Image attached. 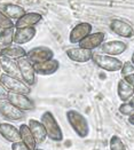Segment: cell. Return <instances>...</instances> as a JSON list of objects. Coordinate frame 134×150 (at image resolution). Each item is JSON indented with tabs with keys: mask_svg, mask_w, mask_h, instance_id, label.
Returning a JSON list of instances; mask_svg holds the SVG:
<instances>
[{
	"mask_svg": "<svg viewBox=\"0 0 134 150\" xmlns=\"http://www.w3.org/2000/svg\"><path fill=\"white\" fill-rule=\"evenodd\" d=\"M14 32H15V28L6 29V30H4L1 32V35H0V52L8 48L9 46H12L13 44H14L13 42Z\"/></svg>",
	"mask_w": 134,
	"mask_h": 150,
	"instance_id": "24",
	"label": "cell"
},
{
	"mask_svg": "<svg viewBox=\"0 0 134 150\" xmlns=\"http://www.w3.org/2000/svg\"><path fill=\"white\" fill-rule=\"evenodd\" d=\"M0 28L2 30L15 28V23L13 22V20H11L8 16H6L2 12H0Z\"/></svg>",
	"mask_w": 134,
	"mask_h": 150,
	"instance_id": "26",
	"label": "cell"
},
{
	"mask_svg": "<svg viewBox=\"0 0 134 150\" xmlns=\"http://www.w3.org/2000/svg\"><path fill=\"white\" fill-rule=\"evenodd\" d=\"M117 95L122 102H128L133 98L134 87H132L127 81H125L122 78L117 85Z\"/></svg>",
	"mask_w": 134,
	"mask_h": 150,
	"instance_id": "22",
	"label": "cell"
},
{
	"mask_svg": "<svg viewBox=\"0 0 134 150\" xmlns=\"http://www.w3.org/2000/svg\"><path fill=\"white\" fill-rule=\"evenodd\" d=\"M13 105H15L17 109H20L21 111H32L36 108L35 101L32 100L29 95L26 94H20V93H9L7 95V99Z\"/></svg>",
	"mask_w": 134,
	"mask_h": 150,
	"instance_id": "6",
	"label": "cell"
},
{
	"mask_svg": "<svg viewBox=\"0 0 134 150\" xmlns=\"http://www.w3.org/2000/svg\"><path fill=\"white\" fill-rule=\"evenodd\" d=\"M127 120H128V124H131L132 126H134V112L128 117V119H127Z\"/></svg>",
	"mask_w": 134,
	"mask_h": 150,
	"instance_id": "32",
	"label": "cell"
},
{
	"mask_svg": "<svg viewBox=\"0 0 134 150\" xmlns=\"http://www.w3.org/2000/svg\"><path fill=\"white\" fill-rule=\"evenodd\" d=\"M104 39H106V35L103 32H94V33L88 35L85 39H83L78 44V46L82 47V48H85V50L93 52L104 42Z\"/></svg>",
	"mask_w": 134,
	"mask_h": 150,
	"instance_id": "14",
	"label": "cell"
},
{
	"mask_svg": "<svg viewBox=\"0 0 134 150\" xmlns=\"http://www.w3.org/2000/svg\"><path fill=\"white\" fill-rule=\"evenodd\" d=\"M0 56H5V57H8V59H12V60L16 61V60H18L21 57L26 56V50L20 45L13 44L12 46H9L8 48L0 52Z\"/></svg>",
	"mask_w": 134,
	"mask_h": 150,
	"instance_id": "23",
	"label": "cell"
},
{
	"mask_svg": "<svg viewBox=\"0 0 134 150\" xmlns=\"http://www.w3.org/2000/svg\"><path fill=\"white\" fill-rule=\"evenodd\" d=\"M65 117L73 132L77 134V137H79L80 139H86L89 135L91 128H89L88 120L80 111L70 109L65 112Z\"/></svg>",
	"mask_w": 134,
	"mask_h": 150,
	"instance_id": "1",
	"label": "cell"
},
{
	"mask_svg": "<svg viewBox=\"0 0 134 150\" xmlns=\"http://www.w3.org/2000/svg\"><path fill=\"white\" fill-rule=\"evenodd\" d=\"M1 71H2V70H1V67H0V76H1Z\"/></svg>",
	"mask_w": 134,
	"mask_h": 150,
	"instance_id": "35",
	"label": "cell"
},
{
	"mask_svg": "<svg viewBox=\"0 0 134 150\" xmlns=\"http://www.w3.org/2000/svg\"><path fill=\"white\" fill-rule=\"evenodd\" d=\"M131 62L134 64V52H133V54H132V57H131Z\"/></svg>",
	"mask_w": 134,
	"mask_h": 150,
	"instance_id": "33",
	"label": "cell"
},
{
	"mask_svg": "<svg viewBox=\"0 0 134 150\" xmlns=\"http://www.w3.org/2000/svg\"><path fill=\"white\" fill-rule=\"evenodd\" d=\"M93 26L88 22H80L78 24H76L72 28V30L70 31L69 35V41L71 44H79L83 39H85L88 35L92 33Z\"/></svg>",
	"mask_w": 134,
	"mask_h": 150,
	"instance_id": "10",
	"label": "cell"
},
{
	"mask_svg": "<svg viewBox=\"0 0 134 150\" xmlns=\"http://www.w3.org/2000/svg\"><path fill=\"white\" fill-rule=\"evenodd\" d=\"M43 20V15L37 12L25 13L24 15L15 22V28H31L37 25Z\"/></svg>",
	"mask_w": 134,
	"mask_h": 150,
	"instance_id": "17",
	"label": "cell"
},
{
	"mask_svg": "<svg viewBox=\"0 0 134 150\" xmlns=\"http://www.w3.org/2000/svg\"><path fill=\"white\" fill-rule=\"evenodd\" d=\"M8 95V91L0 84V100H6Z\"/></svg>",
	"mask_w": 134,
	"mask_h": 150,
	"instance_id": "30",
	"label": "cell"
},
{
	"mask_svg": "<svg viewBox=\"0 0 134 150\" xmlns=\"http://www.w3.org/2000/svg\"><path fill=\"white\" fill-rule=\"evenodd\" d=\"M18 131H20L21 141H22L30 150H36L37 149L36 139L33 137V134L31 133V131H30L28 124H21L20 127H18Z\"/></svg>",
	"mask_w": 134,
	"mask_h": 150,
	"instance_id": "21",
	"label": "cell"
},
{
	"mask_svg": "<svg viewBox=\"0 0 134 150\" xmlns=\"http://www.w3.org/2000/svg\"><path fill=\"white\" fill-rule=\"evenodd\" d=\"M125 81H127L132 87H134V74L133 75H130V76H127V77H124L123 78Z\"/></svg>",
	"mask_w": 134,
	"mask_h": 150,
	"instance_id": "31",
	"label": "cell"
},
{
	"mask_svg": "<svg viewBox=\"0 0 134 150\" xmlns=\"http://www.w3.org/2000/svg\"><path fill=\"white\" fill-rule=\"evenodd\" d=\"M12 150H30L22 141H17L12 143Z\"/></svg>",
	"mask_w": 134,
	"mask_h": 150,
	"instance_id": "29",
	"label": "cell"
},
{
	"mask_svg": "<svg viewBox=\"0 0 134 150\" xmlns=\"http://www.w3.org/2000/svg\"><path fill=\"white\" fill-rule=\"evenodd\" d=\"M28 126H29L31 133L33 134L35 139H36L37 144L38 143H44L45 140L47 139V133H46V129H45L44 125L41 124V122L31 118V119H29Z\"/></svg>",
	"mask_w": 134,
	"mask_h": 150,
	"instance_id": "18",
	"label": "cell"
},
{
	"mask_svg": "<svg viewBox=\"0 0 134 150\" xmlns=\"http://www.w3.org/2000/svg\"><path fill=\"white\" fill-rule=\"evenodd\" d=\"M110 30L122 38L131 39L134 37V28L128 22L124 21L122 18H113L110 21Z\"/></svg>",
	"mask_w": 134,
	"mask_h": 150,
	"instance_id": "9",
	"label": "cell"
},
{
	"mask_svg": "<svg viewBox=\"0 0 134 150\" xmlns=\"http://www.w3.org/2000/svg\"><path fill=\"white\" fill-rule=\"evenodd\" d=\"M92 61L98 65L100 69L108 72H117L121 71L123 62L116 56H110L102 53H93Z\"/></svg>",
	"mask_w": 134,
	"mask_h": 150,
	"instance_id": "3",
	"label": "cell"
},
{
	"mask_svg": "<svg viewBox=\"0 0 134 150\" xmlns=\"http://www.w3.org/2000/svg\"><path fill=\"white\" fill-rule=\"evenodd\" d=\"M109 149L110 150H127L125 143L123 142L121 137L112 135L109 140Z\"/></svg>",
	"mask_w": 134,
	"mask_h": 150,
	"instance_id": "25",
	"label": "cell"
},
{
	"mask_svg": "<svg viewBox=\"0 0 134 150\" xmlns=\"http://www.w3.org/2000/svg\"><path fill=\"white\" fill-rule=\"evenodd\" d=\"M0 67H1V70L4 71V74L14 77V78L21 79L20 69H18L17 62L15 60L5 57V56H0Z\"/></svg>",
	"mask_w": 134,
	"mask_h": 150,
	"instance_id": "19",
	"label": "cell"
},
{
	"mask_svg": "<svg viewBox=\"0 0 134 150\" xmlns=\"http://www.w3.org/2000/svg\"><path fill=\"white\" fill-rule=\"evenodd\" d=\"M0 12H2L6 16H8L11 20H15L17 21L18 18H21L25 13V9L23 7L18 6V5H15V4H5L1 6L0 8Z\"/></svg>",
	"mask_w": 134,
	"mask_h": 150,
	"instance_id": "20",
	"label": "cell"
},
{
	"mask_svg": "<svg viewBox=\"0 0 134 150\" xmlns=\"http://www.w3.org/2000/svg\"><path fill=\"white\" fill-rule=\"evenodd\" d=\"M16 62H17L18 69H20L21 79L28 86L32 87L37 81V75L36 71H35V68H33V63L31 62L26 56L16 60Z\"/></svg>",
	"mask_w": 134,
	"mask_h": 150,
	"instance_id": "5",
	"label": "cell"
},
{
	"mask_svg": "<svg viewBox=\"0 0 134 150\" xmlns=\"http://www.w3.org/2000/svg\"><path fill=\"white\" fill-rule=\"evenodd\" d=\"M40 122L44 125L46 133H47V138L53 141V142H62L63 141V131L62 127L60 126L59 122L56 120L55 116L53 115L52 111H45L43 112L40 117Z\"/></svg>",
	"mask_w": 134,
	"mask_h": 150,
	"instance_id": "2",
	"label": "cell"
},
{
	"mask_svg": "<svg viewBox=\"0 0 134 150\" xmlns=\"http://www.w3.org/2000/svg\"><path fill=\"white\" fill-rule=\"evenodd\" d=\"M61 67V63L56 59H52V60H47L44 62L36 63L33 64L36 75L39 76H50L55 74Z\"/></svg>",
	"mask_w": 134,
	"mask_h": 150,
	"instance_id": "13",
	"label": "cell"
},
{
	"mask_svg": "<svg viewBox=\"0 0 134 150\" xmlns=\"http://www.w3.org/2000/svg\"><path fill=\"white\" fill-rule=\"evenodd\" d=\"M37 30L35 26L31 28H15V32H14V39L13 42L15 45H24L30 42L33 38L36 37Z\"/></svg>",
	"mask_w": 134,
	"mask_h": 150,
	"instance_id": "12",
	"label": "cell"
},
{
	"mask_svg": "<svg viewBox=\"0 0 134 150\" xmlns=\"http://www.w3.org/2000/svg\"><path fill=\"white\" fill-rule=\"evenodd\" d=\"M0 84L9 93H20V94H26V95H30L31 93V87L28 86L22 79L14 78L6 74H1Z\"/></svg>",
	"mask_w": 134,
	"mask_h": 150,
	"instance_id": "4",
	"label": "cell"
},
{
	"mask_svg": "<svg viewBox=\"0 0 134 150\" xmlns=\"http://www.w3.org/2000/svg\"><path fill=\"white\" fill-rule=\"evenodd\" d=\"M118 111L122 113L123 116L130 117L134 112V107L130 102H123L122 104L119 105V108H118Z\"/></svg>",
	"mask_w": 134,
	"mask_h": 150,
	"instance_id": "27",
	"label": "cell"
},
{
	"mask_svg": "<svg viewBox=\"0 0 134 150\" xmlns=\"http://www.w3.org/2000/svg\"><path fill=\"white\" fill-rule=\"evenodd\" d=\"M36 150H44V149H40V148H37Z\"/></svg>",
	"mask_w": 134,
	"mask_h": 150,
	"instance_id": "36",
	"label": "cell"
},
{
	"mask_svg": "<svg viewBox=\"0 0 134 150\" xmlns=\"http://www.w3.org/2000/svg\"><path fill=\"white\" fill-rule=\"evenodd\" d=\"M134 74V64L131 61H127V62L123 63V67L121 69V75L122 77H127L130 75H133Z\"/></svg>",
	"mask_w": 134,
	"mask_h": 150,
	"instance_id": "28",
	"label": "cell"
},
{
	"mask_svg": "<svg viewBox=\"0 0 134 150\" xmlns=\"http://www.w3.org/2000/svg\"><path fill=\"white\" fill-rule=\"evenodd\" d=\"M0 137L8 142H12V143L21 141L18 128L11 123H7V122L0 123Z\"/></svg>",
	"mask_w": 134,
	"mask_h": 150,
	"instance_id": "16",
	"label": "cell"
},
{
	"mask_svg": "<svg viewBox=\"0 0 134 150\" xmlns=\"http://www.w3.org/2000/svg\"><path fill=\"white\" fill-rule=\"evenodd\" d=\"M67 56L76 63H86L88 61L92 60V56H93V52L92 50H85V48H82V47H72V48H69L65 52Z\"/></svg>",
	"mask_w": 134,
	"mask_h": 150,
	"instance_id": "15",
	"label": "cell"
},
{
	"mask_svg": "<svg viewBox=\"0 0 134 150\" xmlns=\"http://www.w3.org/2000/svg\"><path fill=\"white\" fill-rule=\"evenodd\" d=\"M2 31H4V30H2L1 28H0V35H1V32H2Z\"/></svg>",
	"mask_w": 134,
	"mask_h": 150,
	"instance_id": "34",
	"label": "cell"
},
{
	"mask_svg": "<svg viewBox=\"0 0 134 150\" xmlns=\"http://www.w3.org/2000/svg\"><path fill=\"white\" fill-rule=\"evenodd\" d=\"M26 57L36 64L54 59V50L47 46H36L26 52Z\"/></svg>",
	"mask_w": 134,
	"mask_h": 150,
	"instance_id": "8",
	"label": "cell"
},
{
	"mask_svg": "<svg viewBox=\"0 0 134 150\" xmlns=\"http://www.w3.org/2000/svg\"><path fill=\"white\" fill-rule=\"evenodd\" d=\"M0 117L8 122H20L24 118V112L13 105L8 100H0Z\"/></svg>",
	"mask_w": 134,
	"mask_h": 150,
	"instance_id": "7",
	"label": "cell"
},
{
	"mask_svg": "<svg viewBox=\"0 0 134 150\" xmlns=\"http://www.w3.org/2000/svg\"><path fill=\"white\" fill-rule=\"evenodd\" d=\"M101 52L102 54L110 55V56H118L123 54L127 50V44L122 40H110V41H104L101 46Z\"/></svg>",
	"mask_w": 134,
	"mask_h": 150,
	"instance_id": "11",
	"label": "cell"
}]
</instances>
